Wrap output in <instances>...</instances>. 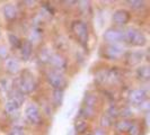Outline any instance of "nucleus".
<instances>
[{"label":"nucleus","instance_id":"obj_1","mask_svg":"<svg viewBox=\"0 0 150 135\" xmlns=\"http://www.w3.org/2000/svg\"><path fill=\"white\" fill-rule=\"evenodd\" d=\"M123 41L132 46H138V47H141L147 44V37L143 34V32L134 27H130L127 30H124Z\"/></svg>","mask_w":150,"mask_h":135},{"label":"nucleus","instance_id":"obj_2","mask_svg":"<svg viewBox=\"0 0 150 135\" xmlns=\"http://www.w3.org/2000/svg\"><path fill=\"white\" fill-rule=\"evenodd\" d=\"M36 89V81L34 75L28 70H25L22 73L21 78L18 79V91L23 95L32 94Z\"/></svg>","mask_w":150,"mask_h":135},{"label":"nucleus","instance_id":"obj_3","mask_svg":"<svg viewBox=\"0 0 150 135\" xmlns=\"http://www.w3.org/2000/svg\"><path fill=\"white\" fill-rule=\"evenodd\" d=\"M71 33L75 35V37L78 39V42L81 45L87 44L88 42V25L85 22L80 20V19H77L71 22Z\"/></svg>","mask_w":150,"mask_h":135},{"label":"nucleus","instance_id":"obj_4","mask_svg":"<svg viewBox=\"0 0 150 135\" xmlns=\"http://www.w3.org/2000/svg\"><path fill=\"white\" fill-rule=\"evenodd\" d=\"M46 81L54 90H63L67 87V79L60 71L50 70L46 73Z\"/></svg>","mask_w":150,"mask_h":135},{"label":"nucleus","instance_id":"obj_5","mask_svg":"<svg viewBox=\"0 0 150 135\" xmlns=\"http://www.w3.org/2000/svg\"><path fill=\"white\" fill-rule=\"evenodd\" d=\"M123 37H124V32L116 27H111L106 30L103 35L104 41L107 42L108 44H116L121 41H123Z\"/></svg>","mask_w":150,"mask_h":135},{"label":"nucleus","instance_id":"obj_6","mask_svg":"<svg viewBox=\"0 0 150 135\" xmlns=\"http://www.w3.org/2000/svg\"><path fill=\"white\" fill-rule=\"evenodd\" d=\"M25 116L27 120L33 125H38L42 120V115L40 112V108L35 104H30L25 108Z\"/></svg>","mask_w":150,"mask_h":135},{"label":"nucleus","instance_id":"obj_7","mask_svg":"<svg viewBox=\"0 0 150 135\" xmlns=\"http://www.w3.org/2000/svg\"><path fill=\"white\" fill-rule=\"evenodd\" d=\"M49 63L53 67L52 70L60 71V72H62L67 68V60L60 53H53V54H51V56L49 59Z\"/></svg>","mask_w":150,"mask_h":135},{"label":"nucleus","instance_id":"obj_8","mask_svg":"<svg viewBox=\"0 0 150 135\" xmlns=\"http://www.w3.org/2000/svg\"><path fill=\"white\" fill-rule=\"evenodd\" d=\"M128 100L132 105H141L147 100V92L143 89H133L129 92Z\"/></svg>","mask_w":150,"mask_h":135},{"label":"nucleus","instance_id":"obj_9","mask_svg":"<svg viewBox=\"0 0 150 135\" xmlns=\"http://www.w3.org/2000/svg\"><path fill=\"white\" fill-rule=\"evenodd\" d=\"M123 54V50L116 44H108L106 45L103 50V56L108 60H116Z\"/></svg>","mask_w":150,"mask_h":135},{"label":"nucleus","instance_id":"obj_10","mask_svg":"<svg viewBox=\"0 0 150 135\" xmlns=\"http://www.w3.org/2000/svg\"><path fill=\"white\" fill-rule=\"evenodd\" d=\"M21 105L22 103L19 100H17L16 98L11 97L9 98L6 104H5V110L9 116L11 117H18L19 116V112H21Z\"/></svg>","mask_w":150,"mask_h":135},{"label":"nucleus","instance_id":"obj_11","mask_svg":"<svg viewBox=\"0 0 150 135\" xmlns=\"http://www.w3.org/2000/svg\"><path fill=\"white\" fill-rule=\"evenodd\" d=\"M130 18H131V15H130V13H129L128 10H125V9H117L113 14L112 22L116 26H123V25L128 24Z\"/></svg>","mask_w":150,"mask_h":135},{"label":"nucleus","instance_id":"obj_12","mask_svg":"<svg viewBox=\"0 0 150 135\" xmlns=\"http://www.w3.org/2000/svg\"><path fill=\"white\" fill-rule=\"evenodd\" d=\"M1 11H2L4 17H5L7 20H15L16 18L18 17V15H19L17 7H16L15 5H11V4L5 5V6L2 7V9H1Z\"/></svg>","mask_w":150,"mask_h":135},{"label":"nucleus","instance_id":"obj_13","mask_svg":"<svg viewBox=\"0 0 150 135\" xmlns=\"http://www.w3.org/2000/svg\"><path fill=\"white\" fill-rule=\"evenodd\" d=\"M143 56H144V53L142 51H130L125 55V61L130 65H134L142 61Z\"/></svg>","mask_w":150,"mask_h":135},{"label":"nucleus","instance_id":"obj_14","mask_svg":"<svg viewBox=\"0 0 150 135\" xmlns=\"http://www.w3.org/2000/svg\"><path fill=\"white\" fill-rule=\"evenodd\" d=\"M6 70L9 75H17L21 71V62L16 58H9L6 61Z\"/></svg>","mask_w":150,"mask_h":135},{"label":"nucleus","instance_id":"obj_15","mask_svg":"<svg viewBox=\"0 0 150 135\" xmlns=\"http://www.w3.org/2000/svg\"><path fill=\"white\" fill-rule=\"evenodd\" d=\"M19 50H21V55H22L23 60L27 61L32 55V51H33V44L30 43L28 39L26 41H22L21 46H19Z\"/></svg>","mask_w":150,"mask_h":135},{"label":"nucleus","instance_id":"obj_16","mask_svg":"<svg viewBox=\"0 0 150 135\" xmlns=\"http://www.w3.org/2000/svg\"><path fill=\"white\" fill-rule=\"evenodd\" d=\"M137 78L141 81H148L150 79V69L148 65H141L135 71Z\"/></svg>","mask_w":150,"mask_h":135},{"label":"nucleus","instance_id":"obj_17","mask_svg":"<svg viewBox=\"0 0 150 135\" xmlns=\"http://www.w3.org/2000/svg\"><path fill=\"white\" fill-rule=\"evenodd\" d=\"M131 125H132V120H130L129 118H123L115 124V127L119 132H128Z\"/></svg>","mask_w":150,"mask_h":135},{"label":"nucleus","instance_id":"obj_18","mask_svg":"<svg viewBox=\"0 0 150 135\" xmlns=\"http://www.w3.org/2000/svg\"><path fill=\"white\" fill-rule=\"evenodd\" d=\"M88 127V123H87V120H83V118H77L75 122V129L77 133H79V134H81L83 133L86 129Z\"/></svg>","mask_w":150,"mask_h":135},{"label":"nucleus","instance_id":"obj_19","mask_svg":"<svg viewBox=\"0 0 150 135\" xmlns=\"http://www.w3.org/2000/svg\"><path fill=\"white\" fill-rule=\"evenodd\" d=\"M94 114H95L94 108H90V107H87V106H83L81 109L79 110V117H80V118H83V120H86V118L93 117Z\"/></svg>","mask_w":150,"mask_h":135},{"label":"nucleus","instance_id":"obj_20","mask_svg":"<svg viewBox=\"0 0 150 135\" xmlns=\"http://www.w3.org/2000/svg\"><path fill=\"white\" fill-rule=\"evenodd\" d=\"M52 100L55 107L61 106L62 100H63V90H53L52 94Z\"/></svg>","mask_w":150,"mask_h":135},{"label":"nucleus","instance_id":"obj_21","mask_svg":"<svg viewBox=\"0 0 150 135\" xmlns=\"http://www.w3.org/2000/svg\"><path fill=\"white\" fill-rule=\"evenodd\" d=\"M52 53H50V51L47 50V47H43L40 52H38V61L42 62V63H49V59L51 56Z\"/></svg>","mask_w":150,"mask_h":135},{"label":"nucleus","instance_id":"obj_22","mask_svg":"<svg viewBox=\"0 0 150 135\" xmlns=\"http://www.w3.org/2000/svg\"><path fill=\"white\" fill-rule=\"evenodd\" d=\"M96 103H97V98H96V96H94L91 94H87L85 96V98H83V106L94 108L95 105H96Z\"/></svg>","mask_w":150,"mask_h":135},{"label":"nucleus","instance_id":"obj_23","mask_svg":"<svg viewBox=\"0 0 150 135\" xmlns=\"http://www.w3.org/2000/svg\"><path fill=\"white\" fill-rule=\"evenodd\" d=\"M41 32L42 30H41V28H38V27H34L32 30V32H30V39H28L32 44H33V42H38V39L41 38V36H42V33Z\"/></svg>","mask_w":150,"mask_h":135},{"label":"nucleus","instance_id":"obj_24","mask_svg":"<svg viewBox=\"0 0 150 135\" xmlns=\"http://www.w3.org/2000/svg\"><path fill=\"white\" fill-rule=\"evenodd\" d=\"M8 39H9L10 45H11L14 49H19L22 41H21V38L18 37L17 35H15V34H9V35H8Z\"/></svg>","mask_w":150,"mask_h":135},{"label":"nucleus","instance_id":"obj_25","mask_svg":"<svg viewBox=\"0 0 150 135\" xmlns=\"http://www.w3.org/2000/svg\"><path fill=\"white\" fill-rule=\"evenodd\" d=\"M113 122H114V120H113L112 117H110L107 114H104V115H102V117H100V126H102V127L112 126Z\"/></svg>","mask_w":150,"mask_h":135},{"label":"nucleus","instance_id":"obj_26","mask_svg":"<svg viewBox=\"0 0 150 135\" xmlns=\"http://www.w3.org/2000/svg\"><path fill=\"white\" fill-rule=\"evenodd\" d=\"M128 5H130V7L134 10H140L146 7V2L144 1H140V0H132V1H128Z\"/></svg>","mask_w":150,"mask_h":135},{"label":"nucleus","instance_id":"obj_27","mask_svg":"<svg viewBox=\"0 0 150 135\" xmlns=\"http://www.w3.org/2000/svg\"><path fill=\"white\" fill-rule=\"evenodd\" d=\"M129 135H141V127L139 124L132 123V125L130 126L128 131Z\"/></svg>","mask_w":150,"mask_h":135},{"label":"nucleus","instance_id":"obj_28","mask_svg":"<svg viewBox=\"0 0 150 135\" xmlns=\"http://www.w3.org/2000/svg\"><path fill=\"white\" fill-rule=\"evenodd\" d=\"M110 117H112L113 120H115L117 116H120V109L117 108V107H115V106H112V107H110L108 108V110L106 112Z\"/></svg>","mask_w":150,"mask_h":135},{"label":"nucleus","instance_id":"obj_29","mask_svg":"<svg viewBox=\"0 0 150 135\" xmlns=\"http://www.w3.org/2000/svg\"><path fill=\"white\" fill-rule=\"evenodd\" d=\"M9 135H25V131L21 126H14L9 131Z\"/></svg>","mask_w":150,"mask_h":135},{"label":"nucleus","instance_id":"obj_30","mask_svg":"<svg viewBox=\"0 0 150 135\" xmlns=\"http://www.w3.org/2000/svg\"><path fill=\"white\" fill-rule=\"evenodd\" d=\"M0 86H1V88L2 89H6V91L11 89V81H9V80H2L1 82H0Z\"/></svg>","mask_w":150,"mask_h":135},{"label":"nucleus","instance_id":"obj_31","mask_svg":"<svg viewBox=\"0 0 150 135\" xmlns=\"http://www.w3.org/2000/svg\"><path fill=\"white\" fill-rule=\"evenodd\" d=\"M8 56V50L5 45H0V59H5Z\"/></svg>","mask_w":150,"mask_h":135},{"label":"nucleus","instance_id":"obj_32","mask_svg":"<svg viewBox=\"0 0 150 135\" xmlns=\"http://www.w3.org/2000/svg\"><path fill=\"white\" fill-rule=\"evenodd\" d=\"M93 135H106L105 131L104 129H102V128H98V129H96L95 131V133Z\"/></svg>","mask_w":150,"mask_h":135},{"label":"nucleus","instance_id":"obj_33","mask_svg":"<svg viewBox=\"0 0 150 135\" xmlns=\"http://www.w3.org/2000/svg\"><path fill=\"white\" fill-rule=\"evenodd\" d=\"M0 36H1V28H0Z\"/></svg>","mask_w":150,"mask_h":135},{"label":"nucleus","instance_id":"obj_34","mask_svg":"<svg viewBox=\"0 0 150 135\" xmlns=\"http://www.w3.org/2000/svg\"><path fill=\"white\" fill-rule=\"evenodd\" d=\"M88 135H93V134H88Z\"/></svg>","mask_w":150,"mask_h":135}]
</instances>
